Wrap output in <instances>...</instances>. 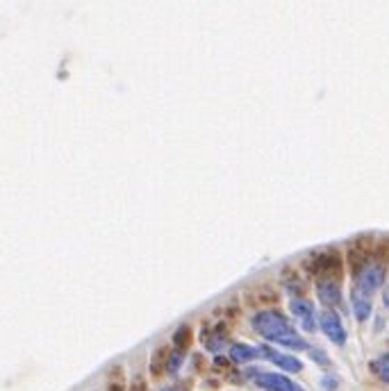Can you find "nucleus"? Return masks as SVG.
Here are the masks:
<instances>
[{"label":"nucleus","mask_w":389,"mask_h":391,"mask_svg":"<svg viewBox=\"0 0 389 391\" xmlns=\"http://www.w3.org/2000/svg\"><path fill=\"white\" fill-rule=\"evenodd\" d=\"M250 323H253L255 332L262 339H266V342L284 346L289 351H307V342L291 328V323L280 312H271V309L257 312Z\"/></svg>","instance_id":"f257e3e1"},{"label":"nucleus","mask_w":389,"mask_h":391,"mask_svg":"<svg viewBox=\"0 0 389 391\" xmlns=\"http://www.w3.org/2000/svg\"><path fill=\"white\" fill-rule=\"evenodd\" d=\"M385 282V266L383 264H365L358 271V277H356V289L360 293H365V296H371L376 289H380Z\"/></svg>","instance_id":"f03ea898"},{"label":"nucleus","mask_w":389,"mask_h":391,"mask_svg":"<svg viewBox=\"0 0 389 391\" xmlns=\"http://www.w3.org/2000/svg\"><path fill=\"white\" fill-rule=\"evenodd\" d=\"M255 385L264 391H305L303 387H298L291 378L282 376V373H269V371H259L253 378Z\"/></svg>","instance_id":"7ed1b4c3"},{"label":"nucleus","mask_w":389,"mask_h":391,"mask_svg":"<svg viewBox=\"0 0 389 391\" xmlns=\"http://www.w3.org/2000/svg\"><path fill=\"white\" fill-rule=\"evenodd\" d=\"M319 328L323 330V335L330 339L333 344H337V346L346 344V328H344L337 312H333V309L321 312V316H319Z\"/></svg>","instance_id":"20e7f679"},{"label":"nucleus","mask_w":389,"mask_h":391,"mask_svg":"<svg viewBox=\"0 0 389 391\" xmlns=\"http://www.w3.org/2000/svg\"><path fill=\"white\" fill-rule=\"evenodd\" d=\"M289 309L293 319L298 321L303 330H307V332H312L316 328V314H314V305L305 298H291L289 302Z\"/></svg>","instance_id":"39448f33"},{"label":"nucleus","mask_w":389,"mask_h":391,"mask_svg":"<svg viewBox=\"0 0 389 391\" xmlns=\"http://www.w3.org/2000/svg\"><path fill=\"white\" fill-rule=\"evenodd\" d=\"M259 353H262L266 360H271V362L275 364V367H280L282 371H287V373H298V371H303V362L293 358V355L280 353V351L271 348V346H262V348H259Z\"/></svg>","instance_id":"423d86ee"},{"label":"nucleus","mask_w":389,"mask_h":391,"mask_svg":"<svg viewBox=\"0 0 389 391\" xmlns=\"http://www.w3.org/2000/svg\"><path fill=\"white\" fill-rule=\"evenodd\" d=\"M316 293H319V300L323 302V305H340L342 302V286L337 280H330V277H323V280H319L316 284Z\"/></svg>","instance_id":"0eeeda50"},{"label":"nucleus","mask_w":389,"mask_h":391,"mask_svg":"<svg viewBox=\"0 0 389 391\" xmlns=\"http://www.w3.org/2000/svg\"><path fill=\"white\" fill-rule=\"evenodd\" d=\"M230 360L237 362V364H246V362H253L262 358V353L255 346H248V344H232L230 346Z\"/></svg>","instance_id":"6e6552de"},{"label":"nucleus","mask_w":389,"mask_h":391,"mask_svg":"<svg viewBox=\"0 0 389 391\" xmlns=\"http://www.w3.org/2000/svg\"><path fill=\"white\" fill-rule=\"evenodd\" d=\"M351 305H353V314L358 321H367L371 316V296H365L358 289H353L351 293Z\"/></svg>","instance_id":"1a4fd4ad"},{"label":"nucleus","mask_w":389,"mask_h":391,"mask_svg":"<svg viewBox=\"0 0 389 391\" xmlns=\"http://www.w3.org/2000/svg\"><path fill=\"white\" fill-rule=\"evenodd\" d=\"M371 371H374L380 380L389 382V353L383 355V358H378L376 362H371Z\"/></svg>","instance_id":"9d476101"},{"label":"nucleus","mask_w":389,"mask_h":391,"mask_svg":"<svg viewBox=\"0 0 389 391\" xmlns=\"http://www.w3.org/2000/svg\"><path fill=\"white\" fill-rule=\"evenodd\" d=\"M173 342H176L178 351H183V353H185V348L189 346V342H192V330H189V325H183V328H180L178 332L173 335Z\"/></svg>","instance_id":"9b49d317"},{"label":"nucleus","mask_w":389,"mask_h":391,"mask_svg":"<svg viewBox=\"0 0 389 391\" xmlns=\"http://www.w3.org/2000/svg\"><path fill=\"white\" fill-rule=\"evenodd\" d=\"M183 355H185L183 351H176L171 355V360H169V373H171V376H173V373H178V369L183 367Z\"/></svg>","instance_id":"f8f14e48"},{"label":"nucleus","mask_w":389,"mask_h":391,"mask_svg":"<svg viewBox=\"0 0 389 391\" xmlns=\"http://www.w3.org/2000/svg\"><path fill=\"white\" fill-rule=\"evenodd\" d=\"M310 355H312V358H314L319 364H328V355H326V353L316 351V348H310Z\"/></svg>","instance_id":"ddd939ff"},{"label":"nucleus","mask_w":389,"mask_h":391,"mask_svg":"<svg viewBox=\"0 0 389 391\" xmlns=\"http://www.w3.org/2000/svg\"><path fill=\"white\" fill-rule=\"evenodd\" d=\"M385 305L389 307V286H387V289H385Z\"/></svg>","instance_id":"4468645a"},{"label":"nucleus","mask_w":389,"mask_h":391,"mask_svg":"<svg viewBox=\"0 0 389 391\" xmlns=\"http://www.w3.org/2000/svg\"><path fill=\"white\" fill-rule=\"evenodd\" d=\"M162 391H176V389H162Z\"/></svg>","instance_id":"2eb2a0df"}]
</instances>
